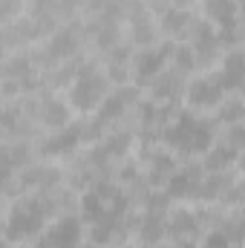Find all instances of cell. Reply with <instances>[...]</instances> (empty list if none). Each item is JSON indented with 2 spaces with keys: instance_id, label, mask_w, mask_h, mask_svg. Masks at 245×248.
<instances>
[{
  "instance_id": "obj_1",
  "label": "cell",
  "mask_w": 245,
  "mask_h": 248,
  "mask_svg": "<svg viewBox=\"0 0 245 248\" xmlns=\"http://www.w3.org/2000/svg\"><path fill=\"white\" fill-rule=\"evenodd\" d=\"M216 139V122L196 116V110H176V116L162 127L159 141L173 156H202Z\"/></svg>"
},
{
  "instance_id": "obj_2",
  "label": "cell",
  "mask_w": 245,
  "mask_h": 248,
  "mask_svg": "<svg viewBox=\"0 0 245 248\" xmlns=\"http://www.w3.org/2000/svg\"><path fill=\"white\" fill-rule=\"evenodd\" d=\"M3 217H6L3 240L6 243H23L29 237H38L46 228V222L52 217V208H49L46 193H20L6 208Z\"/></svg>"
},
{
  "instance_id": "obj_3",
  "label": "cell",
  "mask_w": 245,
  "mask_h": 248,
  "mask_svg": "<svg viewBox=\"0 0 245 248\" xmlns=\"http://www.w3.org/2000/svg\"><path fill=\"white\" fill-rule=\"evenodd\" d=\"M84 44H87L84 23L75 17V20L61 23L55 32H49V35L41 41V46H35V49H29V52H32L35 69L44 72V69H49V66H55V63L81 55V52H84Z\"/></svg>"
},
{
  "instance_id": "obj_4",
  "label": "cell",
  "mask_w": 245,
  "mask_h": 248,
  "mask_svg": "<svg viewBox=\"0 0 245 248\" xmlns=\"http://www.w3.org/2000/svg\"><path fill=\"white\" fill-rule=\"evenodd\" d=\"M66 90H69V93H66V101H69L72 110H78V113H95V107H98V104L104 101V95L110 93V81H107L101 63L92 61V58H87Z\"/></svg>"
},
{
  "instance_id": "obj_5",
  "label": "cell",
  "mask_w": 245,
  "mask_h": 248,
  "mask_svg": "<svg viewBox=\"0 0 245 248\" xmlns=\"http://www.w3.org/2000/svg\"><path fill=\"white\" fill-rule=\"evenodd\" d=\"M184 44L193 49L196 69H211L214 63L222 58V52H225L216 26H211L205 17H193L190 29H187V35H184Z\"/></svg>"
},
{
  "instance_id": "obj_6",
  "label": "cell",
  "mask_w": 245,
  "mask_h": 248,
  "mask_svg": "<svg viewBox=\"0 0 245 248\" xmlns=\"http://www.w3.org/2000/svg\"><path fill=\"white\" fill-rule=\"evenodd\" d=\"M173 46H176V41H165V44H153V46H144V49H133V61H130L133 87L144 90V87L168 66Z\"/></svg>"
},
{
  "instance_id": "obj_7",
  "label": "cell",
  "mask_w": 245,
  "mask_h": 248,
  "mask_svg": "<svg viewBox=\"0 0 245 248\" xmlns=\"http://www.w3.org/2000/svg\"><path fill=\"white\" fill-rule=\"evenodd\" d=\"M124 20H127V44L133 49H144V46L156 44L159 26H156V17L144 0H127L124 3Z\"/></svg>"
},
{
  "instance_id": "obj_8",
  "label": "cell",
  "mask_w": 245,
  "mask_h": 248,
  "mask_svg": "<svg viewBox=\"0 0 245 248\" xmlns=\"http://www.w3.org/2000/svg\"><path fill=\"white\" fill-rule=\"evenodd\" d=\"M63 173L58 165H26L23 170H17L15 176V187H17V196L20 193H46V190H55L63 185Z\"/></svg>"
},
{
  "instance_id": "obj_9",
  "label": "cell",
  "mask_w": 245,
  "mask_h": 248,
  "mask_svg": "<svg viewBox=\"0 0 245 248\" xmlns=\"http://www.w3.org/2000/svg\"><path fill=\"white\" fill-rule=\"evenodd\" d=\"M81 144H84L81 141V124L69 122L66 127L49 133L46 139H41L38 147H35V153L44 156V159H72L81 150Z\"/></svg>"
},
{
  "instance_id": "obj_10",
  "label": "cell",
  "mask_w": 245,
  "mask_h": 248,
  "mask_svg": "<svg viewBox=\"0 0 245 248\" xmlns=\"http://www.w3.org/2000/svg\"><path fill=\"white\" fill-rule=\"evenodd\" d=\"M138 98H141V90H138V87H133V84H122V87H116V90H110V93L104 95V101L95 107V119L104 124V127L122 122L124 116L136 107Z\"/></svg>"
},
{
  "instance_id": "obj_11",
  "label": "cell",
  "mask_w": 245,
  "mask_h": 248,
  "mask_svg": "<svg viewBox=\"0 0 245 248\" xmlns=\"http://www.w3.org/2000/svg\"><path fill=\"white\" fill-rule=\"evenodd\" d=\"M138 165L144 170V179L150 187H165L170 179V173L176 170V156L165 147H153V144H141L138 153Z\"/></svg>"
},
{
  "instance_id": "obj_12",
  "label": "cell",
  "mask_w": 245,
  "mask_h": 248,
  "mask_svg": "<svg viewBox=\"0 0 245 248\" xmlns=\"http://www.w3.org/2000/svg\"><path fill=\"white\" fill-rule=\"evenodd\" d=\"M184 98H187V110H214V107H219V101L225 98L219 75L205 72V75L193 78L190 84H184Z\"/></svg>"
},
{
  "instance_id": "obj_13",
  "label": "cell",
  "mask_w": 245,
  "mask_h": 248,
  "mask_svg": "<svg viewBox=\"0 0 245 248\" xmlns=\"http://www.w3.org/2000/svg\"><path fill=\"white\" fill-rule=\"evenodd\" d=\"M41 237L52 248H78L84 243V222L75 214H66V217H58L49 228H44Z\"/></svg>"
},
{
  "instance_id": "obj_14",
  "label": "cell",
  "mask_w": 245,
  "mask_h": 248,
  "mask_svg": "<svg viewBox=\"0 0 245 248\" xmlns=\"http://www.w3.org/2000/svg\"><path fill=\"white\" fill-rule=\"evenodd\" d=\"M184 84H187V78H182L176 69H170V66H165L144 90L150 93V101H159V104H173L176 107V101L184 95Z\"/></svg>"
},
{
  "instance_id": "obj_15",
  "label": "cell",
  "mask_w": 245,
  "mask_h": 248,
  "mask_svg": "<svg viewBox=\"0 0 245 248\" xmlns=\"http://www.w3.org/2000/svg\"><path fill=\"white\" fill-rule=\"evenodd\" d=\"M202 168L196 165V162H187V165H176V170L170 173V179L165 182V193L170 196V202L176 199H193V193H196V185H199V179H202Z\"/></svg>"
},
{
  "instance_id": "obj_16",
  "label": "cell",
  "mask_w": 245,
  "mask_h": 248,
  "mask_svg": "<svg viewBox=\"0 0 245 248\" xmlns=\"http://www.w3.org/2000/svg\"><path fill=\"white\" fill-rule=\"evenodd\" d=\"M202 234L199 217L190 208H170L165 214V237L168 240H196Z\"/></svg>"
},
{
  "instance_id": "obj_17",
  "label": "cell",
  "mask_w": 245,
  "mask_h": 248,
  "mask_svg": "<svg viewBox=\"0 0 245 248\" xmlns=\"http://www.w3.org/2000/svg\"><path fill=\"white\" fill-rule=\"evenodd\" d=\"M3 81H17V84L38 81V69H35V61H32L29 49H15L12 55L0 58V84Z\"/></svg>"
},
{
  "instance_id": "obj_18",
  "label": "cell",
  "mask_w": 245,
  "mask_h": 248,
  "mask_svg": "<svg viewBox=\"0 0 245 248\" xmlns=\"http://www.w3.org/2000/svg\"><path fill=\"white\" fill-rule=\"evenodd\" d=\"M0 130L6 139H32L38 124L26 119L20 101H9V104H0Z\"/></svg>"
},
{
  "instance_id": "obj_19",
  "label": "cell",
  "mask_w": 245,
  "mask_h": 248,
  "mask_svg": "<svg viewBox=\"0 0 245 248\" xmlns=\"http://www.w3.org/2000/svg\"><path fill=\"white\" fill-rule=\"evenodd\" d=\"M136 240L138 248H156L162 246L168 237H165V214L159 211H138V222H136Z\"/></svg>"
},
{
  "instance_id": "obj_20",
  "label": "cell",
  "mask_w": 245,
  "mask_h": 248,
  "mask_svg": "<svg viewBox=\"0 0 245 248\" xmlns=\"http://www.w3.org/2000/svg\"><path fill=\"white\" fill-rule=\"evenodd\" d=\"M237 182V173L234 170H222V173H202L196 193H193V202H202V205H216L219 196L228 190V187Z\"/></svg>"
},
{
  "instance_id": "obj_21",
  "label": "cell",
  "mask_w": 245,
  "mask_h": 248,
  "mask_svg": "<svg viewBox=\"0 0 245 248\" xmlns=\"http://www.w3.org/2000/svg\"><path fill=\"white\" fill-rule=\"evenodd\" d=\"M130 61H133V46L122 41L116 49H110L107 55H104V75H107V81L110 84H116V87H122L130 81Z\"/></svg>"
},
{
  "instance_id": "obj_22",
  "label": "cell",
  "mask_w": 245,
  "mask_h": 248,
  "mask_svg": "<svg viewBox=\"0 0 245 248\" xmlns=\"http://www.w3.org/2000/svg\"><path fill=\"white\" fill-rule=\"evenodd\" d=\"M216 75H219V84H222L225 93H240L243 78H245V58L240 46H234V49H228L222 55V63H219Z\"/></svg>"
},
{
  "instance_id": "obj_23",
  "label": "cell",
  "mask_w": 245,
  "mask_h": 248,
  "mask_svg": "<svg viewBox=\"0 0 245 248\" xmlns=\"http://www.w3.org/2000/svg\"><path fill=\"white\" fill-rule=\"evenodd\" d=\"M193 12L190 9H179V6H168L162 15H159V20H156V26L168 35V41H184V35H187V29H190V23H193Z\"/></svg>"
},
{
  "instance_id": "obj_24",
  "label": "cell",
  "mask_w": 245,
  "mask_h": 248,
  "mask_svg": "<svg viewBox=\"0 0 245 248\" xmlns=\"http://www.w3.org/2000/svg\"><path fill=\"white\" fill-rule=\"evenodd\" d=\"M240 162V153L234 147H228L222 139H214V144L202 153V170L205 173H222V170H231L234 165Z\"/></svg>"
},
{
  "instance_id": "obj_25",
  "label": "cell",
  "mask_w": 245,
  "mask_h": 248,
  "mask_svg": "<svg viewBox=\"0 0 245 248\" xmlns=\"http://www.w3.org/2000/svg\"><path fill=\"white\" fill-rule=\"evenodd\" d=\"M205 20L216 29H240L237 0H205Z\"/></svg>"
},
{
  "instance_id": "obj_26",
  "label": "cell",
  "mask_w": 245,
  "mask_h": 248,
  "mask_svg": "<svg viewBox=\"0 0 245 248\" xmlns=\"http://www.w3.org/2000/svg\"><path fill=\"white\" fill-rule=\"evenodd\" d=\"M168 66H170V69H176L182 78H190L193 72H199V69H196V58H193V49H190L184 41H179V44L173 46Z\"/></svg>"
},
{
  "instance_id": "obj_27",
  "label": "cell",
  "mask_w": 245,
  "mask_h": 248,
  "mask_svg": "<svg viewBox=\"0 0 245 248\" xmlns=\"http://www.w3.org/2000/svg\"><path fill=\"white\" fill-rule=\"evenodd\" d=\"M243 116H245V104H243V98L234 93L231 98H222V101H219V107H216V119H214V122L225 127V124L243 122Z\"/></svg>"
},
{
  "instance_id": "obj_28",
  "label": "cell",
  "mask_w": 245,
  "mask_h": 248,
  "mask_svg": "<svg viewBox=\"0 0 245 248\" xmlns=\"http://www.w3.org/2000/svg\"><path fill=\"white\" fill-rule=\"evenodd\" d=\"M228 147H234L237 153L243 150V141H245V133H243V122H237V124H225L222 127V136H219Z\"/></svg>"
},
{
  "instance_id": "obj_29",
  "label": "cell",
  "mask_w": 245,
  "mask_h": 248,
  "mask_svg": "<svg viewBox=\"0 0 245 248\" xmlns=\"http://www.w3.org/2000/svg\"><path fill=\"white\" fill-rule=\"evenodd\" d=\"M20 0H0V26H6V23H12L15 17H17V12H20Z\"/></svg>"
},
{
  "instance_id": "obj_30",
  "label": "cell",
  "mask_w": 245,
  "mask_h": 248,
  "mask_svg": "<svg viewBox=\"0 0 245 248\" xmlns=\"http://www.w3.org/2000/svg\"><path fill=\"white\" fill-rule=\"evenodd\" d=\"M202 248H231V243H228V240H225L219 231H205Z\"/></svg>"
},
{
  "instance_id": "obj_31",
  "label": "cell",
  "mask_w": 245,
  "mask_h": 248,
  "mask_svg": "<svg viewBox=\"0 0 245 248\" xmlns=\"http://www.w3.org/2000/svg\"><path fill=\"white\" fill-rule=\"evenodd\" d=\"M156 248H199L196 240H170L168 246H156Z\"/></svg>"
},
{
  "instance_id": "obj_32",
  "label": "cell",
  "mask_w": 245,
  "mask_h": 248,
  "mask_svg": "<svg viewBox=\"0 0 245 248\" xmlns=\"http://www.w3.org/2000/svg\"><path fill=\"white\" fill-rule=\"evenodd\" d=\"M196 0H170V6H179V9H187V6H193Z\"/></svg>"
},
{
  "instance_id": "obj_33",
  "label": "cell",
  "mask_w": 245,
  "mask_h": 248,
  "mask_svg": "<svg viewBox=\"0 0 245 248\" xmlns=\"http://www.w3.org/2000/svg\"><path fill=\"white\" fill-rule=\"evenodd\" d=\"M32 248H52V246H49V243H46V240H44V237L38 234V243H35V246H32Z\"/></svg>"
},
{
  "instance_id": "obj_34",
  "label": "cell",
  "mask_w": 245,
  "mask_h": 248,
  "mask_svg": "<svg viewBox=\"0 0 245 248\" xmlns=\"http://www.w3.org/2000/svg\"><path fill=\"white\" fill-rule=\"evenodd\" d=\"M110 248H138V246H130V243H116V246H110Z\"/></svg>"
},
{
  "instance_id": "obj_35",
  "label": "cell",
  "mask_w": 245,
  "mask_h": 248,
  "mask_svg": "<svg viewBox=\"0 0 245 248\" xmlns=\"http://www.w3.org/2000/svg\"><path fill=\"white\" fill-rule=\"evenodd\" d=\"M6 55V44H3V32H0V58Z\"/></svg>"
},
{
  "instance_id": "obj_36",
  "label": "cell",
  "mask_w": 245,
  "mask_h": 248,
  "mask_svg": "<svg viewBox=\"0 0 245 248\" xmlns=\"http://www.w3.org/2000/svg\"><path fill=\"white\" fill-rule=\"evenodd\" d=\"M0 248H9V243H6V240H0Z\"/></svg>"
},
{
  "instance_id": "obj_37",
  "label": "cell",
  "mask_w": 245,
  "mask_h": 248,
  "mask_svg": "<svg viewBox=\"0 0 245 248\" xmlns=\"http://www.w3.org/2000/svg\"><path fill=\"white\" fill-rule=\"evenodd\" d=\"M0 141H6V136H3V130H0Z\"/></svg>"
}]
</instances>
